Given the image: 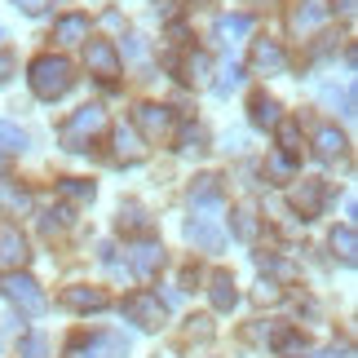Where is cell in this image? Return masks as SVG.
I'll list each match as a JSON object with an SVG mask.
<instances>
[{
    "instance_id": "cell-40",
    "label": "cell",
    "mask_w": 358,
    "mask_h": 358,
    "mask_svg": "<svg viewBox=\"0 0 358 358\" xmlns=\"http://www.w3.org/2000/svg\"><path fill=\"white\" fill-rule=\"evenodd\" d=\"M341 9H345V13H354V0H341Z\"/></svg>"
},
{
    "instance_id": "cell-21",
    "label": "cell",
    "mask_w": 358,
    "mask_h": 358,
    "mask_svg": "<svg viewBox=\"0 0 358 358\" xmlns=\"http://www.w3.org/2000/svg\"><path fill=\"white\" fill-rule=\"evenodd\" d=\"M248 115H252L257 129H274V124L283 120L279 115V102H274L270 93H252V98H248Z\"/></svg>"
},
{
    "instance_id": "cell-15",
    "label": "cell",
    "mask_w": 358,
    "mask_h": 358,
    "mask_svg": "<svg viewBox=\"0 0 358 358\" xmlns=\"http://www.w3.org/2000/svg\"><path fill=\"white\" fill-rule=\"evenodd\" d=\"M208 301H213V310H235L239 306V292H235V279H230V270H217L213 279H208Z\"/></svg>"
},
{
    "instance_id": "cell-3",
    "label": "cell",
    "mask_w": 358,
    "mask_h": 358,
    "mask_svg": "<svg viewBox=\"0 0 358 358\" xmlns=\"http://www.w3.org/2000/svg\"><path fill=\"white\" fill-rule=\"evenodd\" d=\"M0 292H5L13 306H18V314H45V287H40L31 274H22V270H13V274H5V279H0Z\"/></svg>"
},
{
    "instance_id": "cell-35",
    "label": "cell",
    "mask_w": 358,
    "mask_h": 358,
    "mask_svg": "<svg viewBox=\"0 0 358 358\" xmlns=\"http://www.w3.org/2000/svg\"><path fill=\"white\" fill-rule=\"evenodd\" d=\"M257 301H261V306H279V301H283V287L266 279V283H261V287H257Z\"/></svg>"
},
{
    "instance_id": "cell-8",
    "label": "cell",
    "mask_w": 358,
    "mask_h": 358,
    "mask_svg": "<svg viewBox=\"0 0 358 358\" xmlns=\"http://www.w3.org/2000/svg\"><path fill=\"white\" fill-rule=\"evenodd\" d=\"M327 18H332V5H327V0H301V5H292V13H287V27H292V36L306 40L310 31H319Z\"/></svg>"
},
{
    "instance_id": "cell-16",
    "label": "cell",
    "mask_w": 358,
    "mask_h": 358,
    "mask_svg": "<svg viewBox=\"0 0 358 358\" xmlns=\"http://www.w3.org/2000/svg\"><path fill=\"white\" fill-rule=\"evenodd\" d=\"M53 40H58V45H85L89 40V18L85 13H62V18L53 22Z\"/></svg>"
},
{
    "instance_id": "cell-14",
    "label": "cell",
    "mask_w": 358,
    "mask_h": 358,
    "mask_svg": "<svg viewBox=\"0 0 358 358\" xmlns=\"http://www.w3.org/2000/svg\"><path fill=\"white\" fill-rule=\"evenodd\" d=\"M283 49H279V40H252V71L257 76H279L283 71Z\"/></svg>"
},
{
    "instance_id": "cell-13",
    "label": "cell",
    "mask_w": 358,
    "mask_h": 358,
    "mask_svg": "<svg viewBox=\"0 0 358 358\" xmlns=\"http://www.w3.org/2000/svg\"><path fill=\"white\" fill-rule=\"evenodd\" d=\"M62 306H66V310H80V314H98V310L111 306V296H106L102 287L76 283V287H66V292H62Z\"/></svg>"
},
{
    "instance_id": "cell-37",
    "label": "cell",
    "mask_w": 358,
    "mask_h": 358,
    "mask_svg": "<svg viewBox=\"0 0 358 358\" xmlns=\"http://www.w3.org/2000/svg\"><path fill=\"white\" fill-rule=\"evenodd\" d=\"M9 76H13V53H9V49H0V85H5Z\"/></svg>"
},
{
    "instance_id": "cell-19",
    "label": "cell",
    "mask_w": 358,
    "mask_h": 358,
    "mask_svg": "<svg viewBox=\"0 0 358 358\" xmlns=\"http://www.w3.org/2000/svg\"><path fill=\"white\" fill-rule=\"evenodd\" d=\"M345 133L341 129H332V124H327V129H319V137H314V155H319L323 164H336L341 155H345Z\"/></svg>"
},
{
    "instance_id": "cell-38",
    "label": "cell",
    "mask_w": 358,
    "mask_h": 358,
    "mask_svg": "<svg viewBox=\"0 0 358 358\" xmlns=\"http://www.w3.org/2000/svg\"><path fill=\"white\" fill-rule=\"evenodd\" d=\"M13 5H18V9H27V13H40V9L49 5V0H13Z\"/></svg>"
},
{
    "instance_id": "cell-33",
    "label": "cell",
    "mask_w": 358,
    "mask_h": 358,
    "mask_svg": "<svg viewBox=\"0 0 358 358\" xmlns=\"http://www.w3.org/2000/svg\"><path fill=\"white\" fill-rule=\"evenodd\" d=\"M22 358H49V341L31 332V336H22Z\"/></svg>"
},
{
    "instance_id": "cell-17",
    "label": "cell",
    "mask_w": 358,
    "mask_h": 358,
    "mask_svg": "<svg viewBox=\"0 0 358 358\" xmlns=\"http://www.w3.org/2000/svg\"><path fill=\"white\" fill-rule=\"evenodd\" d=\"M190 208H222V177L203 173L190 186Z\"/></svg>"
},
{
    "instance_id": "cell-12",
    "label": "cell",
    "mask_w": 358,
    "mask_h": 358,
    "mask_svg": "<svg viewBox=\"0 0 358 358\" xmlns=\"http://www.w3.org/2000/svg\"><path fill=\"white\" fill-rule=\"evenodd\" d=\"M164 266V248L155 239H142V243H133V257H129V270L137 274V279H155Z\"/></svg>"
},
{
    "instance_id": "cell-7",
    "label": "cell",
    "mask_w": 358,
    "mask_h": 358,
    "mask_svg": "<svg viewBox=\"0 0 358 358\" xmlns=\"http://www.w3.org/2000/svg\"><path fill=\"white\" fill-rule=\"evenodd\" d=\"M129 354V341L124 336H76L66 358H124Z\"/></svg>"
},
{
    "instance_id": "cell-2",
    "label": "cell",
    "mask_w": 358,
    "mask_h": 358,
    "mask_svg": "<svg viewBox=\"0 0 358 358\" xmlns=\"http://www.w3.org/2000/svg\"><path fill=\"white\" fill-rule=\"evenodd\" d=\"M98 133H106V111L102 106H80V111H71V120L62 124V146L66 150H89V142Z\"/></svg>"
},
{
    "instance_id": "cell-20",
    "label": "cell",
    "mask_w": 358,
    "mask_h": 358,
    "mask_svg": "<svg viewBox=\"0 0 358 358\" xmlns=\"http://www.w3.org/2000/svg\"><path fill=\"white\" fill-rule=\"evenodd\" d=\"M274 133H279L283 159H301V155H306V137H301V124L296 120H279V124H274Z\"/></svg>"
},
{
    "instance_id": "cell-10",
    "label": "cell",
    "mask_w": 358,
    "mask_h": 358,
    "mask_svg": "<svg viewBox=\"0 0 358 358\" xmlns=\"http://www.w3.org/2000/svg\"><path fill=\"white\" fill-rule=\"evenodd\" d=\"M124 314H129L137 327L155 332V327L164 323V301L155 292H133V296H124Z\"/></svg>"
},
{
    "instance_id": "cell-39",
    "label": "cell",
    "mask_w": 358,
    "mask_h": 358,
    "mask_svg": "<svg viewBox=\"0 0 358 358\" xmlns=\"http://www.w3.org/2000/svg\"><path fill=\"white\" fill-rule=\"evenodd\" d=\"M314 358H350L345 345H332V350H323V354H314Z\"/></svg>"
},
{
    "instance_id": "cell-25",
    "label": "cell",
    "mask_w": 358,
    "mask_h": 358,
    "mask_svg": "<svg viewBox=\"0 0 358 358\" xmlns=\"http://www.w3.org/2000/svg\"><path fill=\"white\" fill-rule=\"evenodd\" d=\"M248 31H252V18H248V13H226V18H217V40H222V45H230V40H239Z\"/></svg>"
},
{
    "instance_id": "cell-1",
    "label": "cell",
    "mask_w": 358,
    "mask_h": 358,
    "mask_svg": "<svg viewBox=\"0 0 358 358\" xmlns=\"http://www.w3.org/2000/svg\"><path fill=\"white\" fill-rule=\"evenodd\" d=\"M27 80H31V93L36 98H62L66 89L76 85V71H71V62L62 58V53H40V58L31 62V71H27Z\"/></svg>"
},
{
    "instance_id": "cell-24",
    "label": "cell",
    "mask_w": 358,
    "mask_h": 358,
    "mask_svg": "<svg viewBox=\"0 0 358 358\" xmlns=\"http://www.w3.org/2000/svg\"><path fill=\"white\" fill-rule=\"evenodd\" d=\"M230 230L243 239V243H252L257 239V230H261V222H257V208L252 203H239L235 213H230Z\"/></svg>"
},
{
    "instance_id": "cell-27",
    "label": "cell",
    "mask_w": 358,
    "mask_h": 358,
    "mask_svg": "<svg viewBox=\"0 0 358 358\" xmlns=\"http://www.w3.org/2000/svg\"><path fill=\"white\" fill-rule=\"evenodd\" d=\"M27 150V133L18 124H0V155H22Z\"/></svg>"
},
{
    "instance_id": "cell-4",
    "label": "cell",
    "mask_w": 358,
    "mask_h": 358,
    "mask_svg": "<svg viewBox=\"0 0 358 358\" xmlns=\"http://www.w3.org/2000/svg\"><path fill=\"white\" fill-rule=\"evenodd\" d=\"M133 120H137V129H142L146 142H169L177 133V111L173 106H159V102H142L133 111Z\"/></svg>"
},
{
    "instance_id": "cell-18",
    "label": "cell",
    "mask_w": 358,
    "mask_h": 358,
    "mask_svg": "<svg viewBox=\"0 0 358 358\" xmlns=\"http://www.w3.org/2000/svg\"><path fill=\"white\" fill-rule=\"evenodd\" d=\"M31 208V190L18 186L13 177H0V213H9V217H18Z\"/></svg>"
},
{
    "instance_id": "cell-29",
    "label": "cell",
    "mask_w": 358,
    "mask_h": 358,
    "mask_svg": "<svg viewBox=\"0 0 358 358\" xmlns=\"http://www.w3.org/2000/svg\"><path fill=\"white\" fill-rule=\"evenodd\" d=\"M203 76H208V53H190V58H186V66H182V80H186V85H203Z\"/></svg>"
},
{
    "instance_id": "cell-6",
    "label": "cell",
    "mask_w": 358,
    "mask_h": 358,
    "mask_svg": "<svg viewBox=\"0 0 358 358\" xmlns=\"http://www.w3.org/2000/svg\"><path fill=\"white\" fill-rule=\"evenodd\" d=\"M195 217H190V226H186V239L203 248V252H217L222 248V226H217V208H190Z\"/></svg>"
},
{
    "instance_id": "cell-23",
    "label": "cell",
    "mask_w": 358,
    "mask_h": 358,
    "mask_svg": "<svg viewBox=\"0 0 358 358\" xmlns=\"http://www.w3.org/2000/svg\"><path fill=\"white\" fill-rule=\"evenodd\" d=\"M146 155V146H142V137H137V129H115V159H124V164H137Z\"/></svg>"
},
{
    "instance_id": "cell-28",
    "label": "cell",
    "mask_w": 358,
    "mask_h": 358,
    "mask_svg": "<svg viewBox=\"0 0 358 358\" xmlns=\"http://www.w3.org/2000/svg\"><path fill=\"white\" fill-rule=\"evenodd\" d=\"M58 195L71 199V203H89L93 199V182H85V177H66V182H58Z\"/></svg>"
},
{
    "instance_id": "cell-31",
    "label": "cell",
    "mask_w": 358,
    "mask_h": 358,
    "mask_svg": "<svg viewBox=\"0 0 358 358\" xmlns=\"http://www.w3.org/2000/svg\"><path fill=\"white\" fill-rule=\"evenodd\" d=\"M182 150H195V155L208 150V133H203L199 124H186V129H182Z\"/></svg>"
},
{
    "instance_id": "cell-30",
    "label": "cell",
    "mask_w": 358,
    "mask_h": 358,
    "mask_svg": "<svg viewBox=\"0 0 358 358\" xmlns=\"http://www.w3.org/2000/svg\"><path fill=\"white\" fill-rule=\"evenodd\" d=\"M239 85H243V71H239L235 62H226L222 71H217V93H222V98H226V93H235Z\"/></svg>"
},
{
    "instance_id": "cell-26",
    "label": "cell",
    "mask_w": 358,
    "mask_h": 358,
    "mask_svg": "<svg viewBox=\"0 0 358 358\" xmlns=\"http://www.w3.org/2000/svg\"><path fill=\"white\" fill-rule=\"evenodd\" d=\"M120 230H129V235H146L150 217L137 208V203H124V208H120Z\"/></svg>"
},
{
    "instance_id": "cell-11",
    "label": "cell",
    "mask_w": 358,
    "mask_h": 358,
    "mask_svg": "<svg viewBox=\"0 0 358 358\" xmlns=\"http://www.w3.org/2000/svg\"><path fill=\"white\" fill-rule=\"evenodd\" d=\"M27 257H31V252H27V235H22V230L18 226H0V274H13V270H22L27 266Z\"/></svg>"
},
{
    "instance_id": "cell-32",
    "label": "cell",
    "mask_w": 358,
    "mask_h": 358,
    "mask_svg": "<svg viewBox=\"0 0 358 358\" xmlns=\"http://www.w3.org/2000/svg\"><path fill=\"white\" fill-rule=\"evenodd\" d=\"M66 222H71V213H66V208H49L45 217H40V230L53 235V230H66Z\"/></svg>"
},
{
    "instance_id": "cell-22",
    "label": "cell",
    "mask_w": 358,
    "mask_h": 358,
    "mask_svg": "<svg viewBox=\"0 0 358 358\" xmlns=\"http://www.w3.org/2000/svg\"><path fill=\"white\" fill-rule=\"evenodd\" d=\"M327 248H332V252L345 261V266H354V261H358V235H354V226H350V222L336 226L332 235H327Z\"/></svg>"
},
{
    "instance_id": "cell-34",
    "label": "cell",
    "mask_w": 358,
    "mask_h": 358,
    "mask_svg": "<svg viewBox=\"0 0 358 358\" xmlns=\"http://www.w3.org/2000/svg\"><path fill=\"white\" fill-rule=\"evenodd\" d=\"M208 336H213V327H208V319H203V314L186 319V341H208Z\"/></svg>"
},
{
    "instance_id": "cell-9",
    "label": "cell",
    "mask_w": 358,
    "mask_h": 358,
    "mask_svg": "<svg viewBox=\"0 0 358 358\" xmlns=\"http://www.w3.org/2000/svg\"><path fill=\"white\" fill-rule=\"evenodd\" d=\"M85 62H89V76L98 80H115L120 76V49L111 45V40H85Z\"/></svg>"
},
{
    "instance_id": "cell-5",
    "label": "cell",
    "mask_w": 358,
    "mask_h": 358,
    "mask_svg": "<svg viewBox=\"0 0 358 358\" xmlns=\"http://www.w3.org/2000/svg\"><path fill=\"white\" fill-rule=\"evenodd\" d=\"M323 203H327V182L323 177H301L292 186V208L301 213V222H314V217L323 213Z\"/></svg>"
},
{
    "instance_id": "cell-36",
    "label": "cell",
    "mask_w": 358,
    "mask_h": 358,
    "mask_svg": "<svg viewBox=\"0 0 358 358\" xmlns=\"http://www.w3.org/2000/svg\"><path fill=\"white\" fill-rule=\"evenodd\" d=\"M336 45H341V36H323V40H319V45H314V49H310V58H327V53H332Z\"/></svg>"
}]
</instances>
